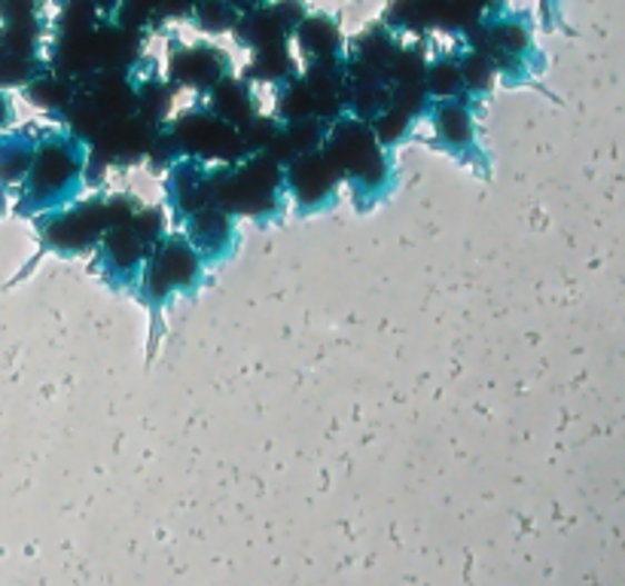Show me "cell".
<instances>
[{
	"label": "cell",
	"instance_id": "obj_5",
	"mask_svg": "<svg viewBox=\"0 0 625 586\" xmlns=\"http://www.w3.org/2000/svg\"><path fill=\"white\" fill-rule=\"evenodd\" d=\"M83 178V150L73 138H52L31 166V187L47 205L73 199Z\"/></svg>",
	"mask_w": 625,
	"mask_h": 586
},
{
	"label": "cell",
	"instance_id": "obj_1",
	"mask_svg": "<svg viewBox=\"0 0 625 586\" xmlns=\"http://www.w3.org/2000/svg\"><path fill=\"white\" fill-rule=\"evenodd\" d=\"M287 205V171L269 153H254L236 166H214V208L232 217L275 220Z\"/></svg>",
	"mask_w": 625,
	"mask_h": 586
},
{
	"label": "cell",
	"instance_id": "obj_6",
	"mask_svg": "<svg viewBox=\"0 0 625 586\" xmlns=\"http://www.w3.org/2000/svg\"><path fill=\"white\" fill-rule=\"evenodd\" d=\"M284 171H287V196L294 199L299 215L327 211L339 199L343 178H339V171L333 168V162L327 159L324 150L296 159Z\"/></svg>",
	"mask_w": 625,
	"mask_h": 586
},
{
	"label": "cell",
	"instance_id": "obj_14",
	"mask_svg": "<svg viewBox=\"0 0 625 586\" xmlns=\"http://www.w3.org/2000/svg\"><path fill=\"white\" fill-rule=\"evenodd\" d=\"M369 126H373V132H376L378 145L388 150V147L400 145L403 138H409V132H413L415 126V117L390 105V108L385 110L376 122H369Z\"/></svg>",
	"mask_w": 625,
	"mask_h": 586
},
{
	"label": "cell",
	"instance_id": "obj_2",
	"mask_svg": "<svg viewBox=\"0 0 625 586\" xmlns=\"http://www.w3.org/2000/svg\"><path fill=\"white\" fill-rule=\"evenodd\" d=\"M324 153L339 171L343 183L351 187L360 208H369L376 199H385L394 183L390 153L378 145L373 126L357 117H345L330 129Z\"/></svg>",
	"mask_w": 625,
	"mask_h": 586
},
{
	"label": "cell",
	"instance_id": "obj_9",
	"mask_svg": "<svg viewBox=\"0 0 625 586\" xmlns=\"http://www.w3.org/2000/svg\"><path fill=\"white\" fill-rule=\"evenodd\" d=\"M187 239L205 264H224L238 245L236 217L220 208H205L187 220Z\"/></svg>",
	"mask_w": 625,
	"mask_h": 586
},
{
	"label": "cell",
	"instance_id": "obj_7",
	"mask_svg": "<svg viewBox=\"0 0 625 586\" xmlns=\"http://www.w3.org/2000/svg\"><path fill=\"white\" fill-rule=\"evenodd\" d=\"M232 77V61L214 43H187L168 59V80L211 96L217 86Z\"/></svg>",
	"mask_w": 625,
	"mask_h": 586
},
{
	"label": "cell",
	"instance_id": "obj_3",
	"mask_svg": "<svg viewBox=\"0 0 625 586\" xmlns=\"http://www.w3.org/2000/svg\"><path fill=\"white\" fill-rule=\"evenodd\" d=\"M205 281V260L199 251L189 245L187 236H166L150 254V260L143 266L141 285L138 294L159 315L175 294H196Z\"/></svg>",
	"mask_w": 625,
	"mask_h": 586
},
{
	"label": "cell",
	"instance_id": "obj_15",
	"mask_svg": "<svg viewBox=\"0 0 625 586\" xmlns=\"http://www.w3.org/2000/svg\"><path fill=\"white\" fill-rule=\"evenodd\" d=\"M192 16H196V22H199V28H205V31H224L229 24H238L236 7H224V3H220V7H217V3L199 7Z\"/></svg>",
	"mask_w": 625,
	"mask_h": 586
},
{
	"label": "cell",
	"instance_id": "obj_10",
	"mask_svg": "<svg viewBox=\"0 0 625 586\" xmlns=\"http://www.w3.org/2000/svg\"><path fill=\"white\" fill-rule=\"evenodd\" d=\"M430 122L443 150L460 156V159H473L479 153L476 150V120H473L470 101H443L434 105L430 110Z\"/></svg>",
	"mask_w": 625,
	"mask_h": 586
},
{
	"label": "cell",
	"instance_id": "obj_8",
	"mask_svg": "<svg viewBox=\"0 0 625 586\" xmlns=\"http://www.w3.org/2000/svg\"><path fill=\"white\" fill-rule=\"evenodd\" d=\"M166 192L175 217L187 224L192 215L214 208V166H205L196 159H180L178 166L168 171Z\"/></svg>",
	"mask_w": 625,
	"mask_h": 586
},
{
	"label": "cell",
	"instance_id": "obj_4",
	"mask_svg": "<svg viewBox=\"0 0 625 586\" xmlns=\"http://www.w3.org/2000/svg\"><path fill=\"white\" fill-rule=\"evenodd\" d=\"M168 132L175 135L183 159H196L205 166H211V162L214 166H236L241 159L254 156L245 135L238 132L236 126L214 117L205 105L180 113L178 120L168 126Z\"/></svg>",
	"mask_w": 625,
	"mask_h": 586
},
{
	"label": "cell",
	"instance_id": "obj_13",
	"mask_svg": "<svg viewBox=\"0 0 625 586\" xmlns=\"http://www.w3.org/2000/svg\"><path fill=\"white\" fill-rule=\"evenodd\" d=\"M460 59V80H464V98H483L492 83H495L497 68L492 64L488 56L476 52V49H464L458 52Z\"/></svg>",
	"mask_w": 625,
	"mask_h": 586
},
{
	"label": "cell",
	"instance_id": "obj_11",
	"mask_svg": "<svg viewBox=\"0 0 625 586\" xmlns=\"http://www.w3.org/2000/svg\"><path fill=\"white\" fill-rule=\"evenodd\" d=\"M205 108L211 110L214 117H220L224 122L229 126H236L238 132L245 135L254 126V122L260 120V101L254 96V89L245 77H229L224 83L214 89L208 101H205Z\"/></svg>",
	"mask_w": 625,
	"mask_h": 586
},
{
	"label": "cell",
	"instance_id": "obj_12",
	"mask_svg": "<svg viewBox=\"0 0 625 586\" xmlns=\"http://www.w3.org/2000/svg\"><path fill=\"white\" fill-rule=\"evenodd\" d=\"M299 49L308 64H327V61L348 59L343 52V31L327 16H306V22L296 31Z\"/></svg>",
	"mask_w": 625,
	"mask_h": 586
}]
</instances>
